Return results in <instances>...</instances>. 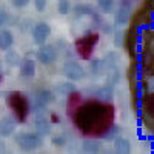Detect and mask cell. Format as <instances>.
I'll use <instances>...</instances> for the list:
<instances>
[{
	"label": "cell",
	"instance_id": "cell-8",
	"mask_svg": "<svg viewBox=\"0 0 154 154\" xmlns=\"http://www.w3.org/2000/svg\"><path fill=\"white\" fill-rule=\"evenodd\" d=\"M51 35V26L46 22H38L34 25L32 28V40L35 45H45L46 43V38Z\"/></svg>",
	"mask_w": 154,
	"mask_h": 154
},
{
	"label": "cell",
	"instance_id": "cell-29",
	"mask_svg": "<svg viewBox=\"0 0 154 154\" xmlns=\"http://www.w3.org/2000/svg\"><path fill=\"white\" fill-rule=\"evenodd\" d=\"M29 2H31V0H11L12 6H16V8H19V9L25 8V6H26Z\"/></svg>",
	"mask_w": 154,
	"mask_h": 154
},
{
	"label": "cell",
	"instance_id": "cell-11",
	"mask_svg": "<svg viewBox=\"0 0 154 154\" xmlns=\"http://www.w3.org/2000/svg\"><path fill=\"white\" fill-rule=\"evenodd\" d=\"M51 123L53 122L49 119H46L45 116H37V119L34 122V130L40 136H48L51 133Z\"/></svg>",
	"mask_w": 154,
	"mask_h": 154
},
{
	"label": "cell",
	"instance_id": "cell-17",
	"mask_svg": "<svg viewBox=\"0 0 154 154\" xmlns=\"http://www.w3.org/2000/svg\"><path fill=\"white\" fill-rule=\"evenodd\" d=\"M5 63L9 66H20V63H22V57L19 56L17 51L14 49H8L6 51V56H5Z\"/></svg>",
	"mask_w": 154,
	"mask_h": 154
},
{
	"label": "cell",
	"instance_id": "cell-27",
	"mask_svg": "<svg viewBox=\"0 0 154 154\" xmlns=\"http://www.w3.org/2000/svg\"><path fill=\"white\" fill-rule=\"evenodd\" d=\"M46 3H48V0H34V6L38 12H43L45 8H46Z\"/></svg>",
	"mask_w": 154,
	"mask_h": 154
},
{
	"label": "cell",
	"instance_id": "cell-20",
	"mask_svg": "<svg viewBox=\"0 0 154 154\" xmlns=\"http://www.w3.org/2000/svg\"><path fill=\"white\" fill-rule=\"evenodd\" d=\"M96 94H97V97H99L100 100H103V102L111 100V96H112V85H109V86L106 85V86H103V88H100Z\"/></svg>",
	"mask_w": 154,
	"mask_h": 154
},
{
	"label": "cell",
	"instance_id": "cell-25",
	"mask_svg": "<svg viewBox=\"0 0 154 154\" xmlns=\"http://www.w3.org/2000/svg\"><path fill=\"white\" fill-rule=\"evenodd\" d=\"M57 11H59V14L66 16L69 12V2L68 0H59L57 2Z\"/></svg>",
	"mask_w": 154,
	"mask_h": 154
},
{
	"label": "cell",
	"instance_id": "cell-6",
	"mask_svg": "<svg viewBox=\"0 0 154 154\" xmlns=\"http://www.w3.org/2000/svg\"><path fill=\"white\" fill-rule=\"evenodd\" d=\"M63 74H65V77L71 82H79L85 77V71H83L82 65L79 62L71 60V59L66 60L65 65H63Z\"/></svg>",
	"mask_w": 154,
	"mask_h": 154
},
{
	"label": "cell",
	"instance_id": "cell-18",
	"mask_svg": "<svg viewBox=\"0 0 154 154\" xmlns=\"http://www.w3.org/2000/svg\"><path fill=\"white\" fill-rule=\"evenodd\" d=\"M102 148H100V143L96 142V140H85V142L82 143V151L83 152H99Z\"/></svg>",
	"mask_w": 154,
	"mask_h": 154
},
{
	"label": "cell",
	"instance_id": "cell-32",
	"mask_svg": "<svg viewBox=\"0 0 154 154\" xmlns=\"http://www.w3.org/2000/svg\"><path fill=\"white\" fill-rule=\"evenodd\" d=\"M148 91L149 93L154 91V77H149V79H148Z\"/></svg>",
	"mask_w": 154,
	"mask_h": 154
},
{
	"label": "cell",
	"instance_id": "cell-10",
	"mask_svg": "<svg viewBox=\"0 0 154 154\" xmlns=\"http://www.w3.org/2000/svg\"><path fill=\"white\" fill-rule=\"evenodd\" d=\"M82 103H83V96L77 91V89L66 96V116H68L69 119L74 117L75 111L80 108Z\"/></svg>",
	"mask_w": 154,
	"mask_h": 154
},
{
	"label": "cell",
	"instance_id": "cell-13",
	"mask_svg": "<svg viewBox=\"0 0 154 154\" xmlns=\"http://www.w3.org/2000/svg\"><path fill=\"white\" fill-rule=\"evenodd\" d=\"M20 75L25 79H31L35 75V62L31 59H23L20 63Z\"/></svg>",
	"mask_w": 154,
	"mask_h": 154
},
{
	"label": "cell",
	"instance_id": "cell-23",
	"mask_svg": "<svg viewBox=\"0 0 154 154\" xmlns=\"http://www.w3.org/2000/svg\"><path fill=\"white\" fill-rule=\"evenodd\" d=\"M105 66H106L105 60L94 59V60L91 62V72H93V74H99V72H102V71L105 69Z\"/></svg>",
	"mask_w": 154,
	"mask_h": 154
},
{
	"label": "cell",
	"instance_id": "cell-16",
	"mask_svg": "<svg viewBox=\"0 0 154 154\" xmlns=\"http://www.w3.org/2000/svg\"><path fill=\"white\" fill-rule=\"evenodd\" d=\"M72 91H75V85L71 83V80H69V82L57 83L56 88H54V93H56L57 96H65V97H66L68 94H71Z\"/></svg>",
	"mask_w": 154,
	"mask_h": 154
},
{
	"label": "cell",
	"instance_id": "cell-12",
	"mask_svg": "<svg viewBox=\"0 0 154 154\" xmlns=\"http://www.w3.org/2000/svg\"><path fill=\"white\" fill-rule=\"evenodd\" d=\"M17 123H19V120L12 116V117H3V120H2V128H0V131H2V136L3 137H8V136H11L12 133H14L16 130H17Z\"/></svg>",
	"mask_w": 154,
	"mask_h": 154
},
{
	"label": "cell",
	"instance_id": "cell-9",
	"mask_svg": "<svg viewBox=\"0 0 154 154\" xmlns=\"http://www.w3.org/2000/svg\"><path fill=\"white\" fill-rule=\"evenodd\" d=\"M130 8H131V3L123 2V0H122L119 9L116 11V14H114V25H116L117 28L128 25V22H130V17H131V9H130Z\"/></svg>",
	"mask_w": 154,
	"mask_h": 154
},
{
	"label": "cell",
	"instance_id": "cell-4",
	"mask_svg": "<svg viewBox=\"0 0 154 154\" xmlns=\"http://www.w3.org/2000/svg\"><path fill=\"white\" fill-rule=\"evenodd\" d=\"M56 99V93L51 91V89H38L34 94V114L35 116H45L46 111V105L54 102Z\"/></svg>",
	"mask_w": 154,
	"mask_h": 154
},
{
	"label": "cell",
	"instance_id": "cell-22",
	"mask_svg": "<svg viewBox=\"0 0 154 154\" xmlns=\"http://www.w3.org/2000/svg\"><path fill=\"white\" fill-rule=\"evenodd\" d=\"M119 133H120V128L117 125H111L109 130L103 136H102V139H105V140H114L116 137H119Z\"/></svg>",
	"mask_w": 154,
	"mask_h": 154
},
{
	"label": "cell",
	"instance_id": "cell-21",
	"mask_svg": "<svg viewBox=\"0 0 154 154\" xmlns=\"http://www.w3.org/2000/svg\"><path fill=\"white\" fill-rule=\"evenodd\" d=\"M66 142H68L66 136H65V134H62V133L51 137V143H53V146H57V148L65 146V145H66Z\"/></svg>",
	"mask_w": 154,
	"mask_h": 154
},
{
	"label": "cell",
	"instance_id": "cell-15",
	"mask_svg": "<svg viewBox=\"0 0 154 154\" xmlns=\"http://www.w3.org/2000/svg\"><path fill=\"white\" fill-rule=\"evenodd\" d=\"M14 45V35L9 29H2V34H0V46H2L3 51L11 49V46Z\"/></svg>",
	"mask_w": 154,
	"mask_h": 154
},
{
	"label": "cell",
	"instance_id": "cell-1",
	"mask_svg": "<svg viewBox=\"0 0 154 154\" xmlns=\"http://www.w3.org/2000/svg\"><path fill=\"white\" fill-rule=\"evenodd\" d=\"M77 130L85 136L102 137L114 125V109L103 100L83 102L72 117Z\"/></svg>",
	"mask_w": 154,
	"mask_h": 154
},
{
	"label": "cell",
	"instance_id": "cell-3",
	"mask_svg": "<svg viewBox=\"0 0 154 154\" xmlns=\"http://www.w3.org/2000/svg\"><path fill=\"white\" fill-rule=\"evenodd\" d=\"M99 40H100V34L97 31H88V32H85V35L79 37L75 40V43H74L77 56H79L80 59H83V60L91 59V56L94 53V48L99 43Z\"/></svg>",
	"mask_w": 154,
	"mask_h": 154
},
{
	"label": "cell",
	"instance_id": "cell-2",
	"mask_svg": "<svg viewBox=\"0 0 154 154\" xmlns=\"http://www.w3.org/2000/svg\"><path fill=\"white\" fill-rule=\"evenodd\" d=\"M6 105L11 109L12 116L19 120V123H25L29 116L31 105L28 97L20 91H9L6 93Z\"/></svg>",
	"mask_w": 154,
	"mask_h": 154
},
{
	"label": "cell",
	"instance_id": "cell-24",
	"mask_svg": "<svg viewBox=\"0 0 154 154\" xmlns=\"http://www.w3.org/2000/svg\"><path fill=\"white\" fill-rule=\"evenodd\" d=\"M74 12L77 16H82V14H88V16H93L94 12H93V8L89 6V5H77L74 8Z\"/></svg>",
	"mask_w": 154,
	"mask_h": 154
},
{
	"label": "cell",
	"instance_id": "cell-5",
	"mask_svg": "<svg viewBox=\"0 0 154 154\" xmlns=\"http://www.w3.org/2000/svg\"><path fill=\"white\" fill-rule=\"evenodd\" d=\"M17 143L23 151H34L43 145V136L38 133H25L17 137Z\"/></svg>",
	"mask_w": 154,
	"mask_h": 154
},
{
	"label": "cell",
	"instance_id": "cell-26",
	"mask_svg": "<svg viewBox=\"0 0 154 154\" xmlns=\"http://www.w3.org/2000/svg\"><path fill=\"white\" fill-rule=\"evenodd\" d=\"M123 37H125V34L122 31H116L114 32V45L117 48H120L123 45Z\"/></svg>",
	"mask_w": 154,
	"mask_h": 154
},
{
	"label": "cell",
	"instance_id": "cell-31",
	"mask_svg": "<svg viewBox=\"0 0 154 154\" xmlns=\"http://www.w3.org/2000/svg\"><path fill=\"white\" fill-rule=\"evenodd\" d=\"M148 111L154 116V97H151L149 102H148Z\"/></svg>",
	"mask_w": 154,
	"mask_h": 154
},
{
	"label": "cell",
	"instance_id": "cell-14",
	"mask_svg": "<svg viewBox=\"0 0 154 154\" xmlns=\"http://www.w3.org/2000/svg\"><path fill=\"white\" fill-rule=\"evenodd\" d=\"M114 151L119 152V154H128L131 151V143L130 140L125 139V137H116L114 139Z\"/></svg>",
	"mask_w": 154,
	"mask_h": 154
},
{
	"label": "cell",
	"instance_id": "cell-7",
	"mask_svg": "<svg viewBox=\"0 0 154 154\" xmlns=\"http://www.w3.org/2000/svg\"><path fill=\"white\" fill-rule=\"evenodd\" d=\"M35 57L42 65H53L57 60V51L53 45H40Z\"/></svg>",
	"mask_w": 154,
	"mask_h": 154
},
{
	"label": "cell",
	"instance_id": "cell-28",
	"mask_svg": "<svg viewBox=\"0 0 154 154\" xmlns=\"http://www.w3.org/2000/svg\"><path fill=\"white\" fill-rule=\"evenodd\" d=\"M2 25H6V23H12V20H14V17H12L11 14H8L6 9H2Z\"/></svg>",
	"mask_w": 154,
	"mask_h": 154
},
{
	"label": "cell",
	"instance_id": "cell-19",
	"mask_svg": "<svg viewBox=\"0 0 154 154\" xmlns=\"http://www.w3.org/2000/svg\"><path fill=\"white\" fill-rule=\"evenodd\" d=\"M97 6L103 14H109L114 9V0H97Z\"/></svg>",
	"mask_w": 154,
	"mask_h": 154
},
{
	"label": "cell",
	"instance_id": "cell-30",
	"mask_svg": "<svg viewBox=\"0 0 154 154\" xmlns=\"http://www.w3.org/2000/svg\"><path fill=\"white\" fill-rule=\"evenodd\" d=\"M49 120L53 122V123H60V116L57 112H51L49 114Z\"/></svg>",
	"mask_w": 154,
	"mask_h": 154
}]
</instances>
